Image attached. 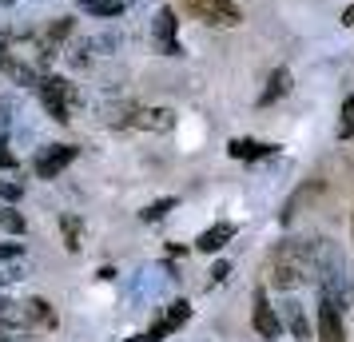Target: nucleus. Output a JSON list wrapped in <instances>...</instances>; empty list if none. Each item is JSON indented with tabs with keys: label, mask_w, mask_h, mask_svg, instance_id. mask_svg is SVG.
Returning a JSON list of instances; mask_svg holds the SVG:
<instances>
[{
	"label": "nucleus",
	"mask_w": 354,
	"mask_h": 342,
	"mask_svg": "<svg viewBox=\"0 0 354 342\" xmlns=\"http://www.w3.org/2000/svg\"><path fill=\"white\" fill-rule=\"evenodd\" d=\"M235 235V223H227V219H219V223H211L199 239H195V251H203V255H215V251H223L227 239Z\"/></svg>",
	"instance_id": "12"
},
{
	"label": "nucleus",
	"mask_w": 354,
	"mask_h": 342,
	"mask_svg": "<svg viewBox=\"0 0 354 342\" xmlns=\"http://www.w3.org/2000/svg\"><path fill=\"white\" fill-rule=\"evenodd\" d=\"M128 342H147V339H144V334H136V339H128Z\"/></svg>",
	"instance_id": "32"
},
{
	"label": "nucleus",
	"mask_w": 354,
	"mask_h": 342,
	"mask_svg": "<svg viewBox=\"0 0 354 342\" xmlns=\"http://www.w3.org/2000/svg\"><path fill=\"white\" fill-rule=\"evenodd\" d=\"M251 326L259 330V339L263 342H279L283 339V319H279V310L267 303V294L255 291V307H251Z\"/></svg>",
	"instance_id": "5"
},
{
	"label": "nucleus",
	"mask_w": 354,
	"mask_h": 342,
	"mask_svg": "<svg viewBox=\"0 0 354 342\" xmlns=\"http://www.w3.org/2000/svg\"><path fill=\"white\" fill-rule=\"evenodd\" d=\"M17 278H24L20 267H0V283H4V287H8V283H17Z\"/></svg>",
	"instance_id": "27"
},
{
	"label": "nucleus",
	"mask_w": 354,
	"mask_h": 342,
	"mask_svg": "<svg viewBox=\"0 0 354 342\" xmlns=\"http://www.w3.org/2000/svg\"><path fill=\"white\" fill-rule=\"evenodd\" d=\"M60 235H64V247L68 251H80V239H84V223H80V215H60Z\"/></svg>",
	"instance_id": "16"
},
{
	"label": "nucleus",
	"mask_w": 354,
	"mask_h": 342,
	"mask_svg": "<svg viewBox=\"0 0 354 342\" xmlns=\"http://www.w3.org/2000/svg\"><path fill=\"white\" fill-rule=\"evenodd\" d=\"M0 326L4 330H32V314H28V303H17V298H0Z\"/></svg>",
	"instance_id": "10"
},
{
	"label": "nucleus",
	"mask_w": 354,
	"mask_h": 342,
	"mask_svg": "<svg viewBox=\"0 0 354 342\" xmlns=\"http://www.w3.org/2000/svg\"><path fill=\"white\" fill-rule=\"evenodd\" d=\"M131 128L171 131V128H176V112H171V108H136V115H131Z\"/></svg>",
	"instance_id": "9"
},
{
	"label": "nucleus",
	"mask_w": 354,
	"mask_h": 342,
	"mask_svg": "<svg viewBox=\"0 0 354 342\" xmlns=\"http://www.w3.org/2000/svg\"><path fill=\"white\" fill-rule=\"evenodd\" d=\"M92 56H96L92 40H76L72 52H68V64H72V68H88V64H92Z\"/></svg>",
	"instance_id": "21"
},
{
	"label": "nucleus",
	"mask_w": 354,
	"mask_h": 342,
	"mask_svg": "<svg viewBox=\"0 0 354 342\" xmlns=\"http://www.w3.org/2000/svg\"><path fill=\"white\" fill-rule=\"evenodd\" d=\"M179 20L171 8H160L156 17H151V48L160 52V56H183V44H179Z\"/></svg>",
	"instance_id": "3"
},
{
	"label": "nucleus",
	"mask_w": 354,
	"mask_h": 342,
	"mask_svg": "<svg viewBox=\"0 0 354 342\" xmlns=\"http://www.w3.org/2000/svg\"><path fill=\"white\" fill-rule=\"evenodd\" d=\"M36 96L44 104V112L56 120V124H68L72 120V104H76V88L60 76H40L36 80Z\"/></svg>",
	"instance_id": "1"
},
{
	"label": "nucleus",
	"mask_w": 354,
	"mask_h": 342,
	"mask_svg": "<svg viewBox=\"0 0 354 342\" xmlns=\"http://www.w3.org/2000/svg\"><path fill=\"white\" fill-rule=\"evenodd\" d=\"M80 8L88 12V17H104V20H112V17H120L128 4L124 0H80Z\"/></svg>",
	"instance_id": "17"
},
{
	"label": "nucleus",
	"mask_w": 354,
	"mask_h": 342,
	"mask_svg": "<svg viewBox=\"0 0 354 342\" xmlns=\"http://www.w3.org/2000/svg\"><path fill=\"white\" fill-rule=\"evenodd\" d=\"M187 319H192V303H187V298H176V303L167 307V314H163L160 323L147 330L144 339H147V342H163L167 334H176V330H179L183 323H187Z\"/></svg>",
	"instance_id": "7"
},
{
	"label": "nucleus",
	"mask_w": 354,
	"mask_h": 342,
	"mask_svg": "<svg viewBox=\"0 0 354 342\" xmlns=\"http://www.w3.org/2000/svg\"><path fill=\"white\" fill-rule=\"evenodd\" d=\"M342 24H346V28H354V4H351V8H342Z\"/></svg>",
	"instance_id": "30"
},
{
	"label": "nucleus",
	"mask_w": 354,
	"mask_h": 342,
	"mask_svg": "<svg viewBox=\"0 0 354 342\" xmlns=\"http://www.w3.org/2000/svg\"><path fill=\"white\" fill-rule=\"evenodd\" d=\"M338 140H354V96L342 99V115H338Z\"/></svg>",
	"instance_id": "22"
},
{
	"label": "nucleus",
	"mask_w": 354,
	"mask_h": 342,
	"mask_svg": "<svg viewBox=\"0 0 354 342\" xmlns=\"http://www.w3.org/2000/svg\"><path fill=\"white\" fill-rule=\"evenodd\" d=\"M4 64H8V52L0 48V72H4Z\"/></svg>",
	"instance_id": "31"
},
{
	"label": "nucleus",
	"mask_w": 354,
	"mask_h": 342,
	"mask_svg": "<svg viewBox=\"0 0 354 342\" xmlns=\"http://www.w3.org/2000/svg\"><path fill=\"white\" fill-rule=\"evenodd\" d=\"M131 115H136V104L128 99H112V104H100L96 120L108 124V128H131Z\"/></svg>",
	"instance_id": "13"
},
{
	"label": "nucleus",
	"mask_w": 354,
	"mask_h": 342,
	"mask_svg": "<svg viewBox=\"0 0 354 342\" xmlns=\"http://www.w3.org/2000/svg\"><path fill=\"white\" fill-rule=\"evenodd\" d=\"M80 151L72 144H44L40 151L32 155V171H36V180H56L60 171H64L68 163L76 160Z\"/></svg>",
	"instance_id": "2"
},
{
	"label": "nucleus",
	"mask_w": 354,
	"mask_h": 342,
	"mask_svg": "<svg viewBox=\"0 0 354 342\" xmlns=\"http://www.w3.org/2000/svg\"><path fill=\"white\" fill-rule=\"evenodd\" d=\"M351 227H354V219H351Z\"/></svg>",
	"instance_id": "35"
},
{
	"label": "nucleus",
	"mask_w": 354,
	"mask_h": 342,
	"mask_svg": "<svg viewBox=\"0 0 354 342\" xmlns=\"http://www.w3.org/2000/svg\"><path fill=\"white\" fill-rule=\"evenodd\" d=\"M36 4H52V0H36Z\"/></svg>",
	"instance_id": "34"
},
{
	"label": "nucleus",
	"mask_w": 354,
	"mask_h": 342,
	"mask_svg": "<svg viewBox=\"0 0 354 342\" xmlns=\"http://www.w3.org/2000/svg\"><path fill=\"white\" fill-rule=\"evenodd\" d=\"M319 334H322V342H346V330H342V310H335L326 298H319Z\"/></svg>",
	"instance_id": "11"
},
{
	"label": "nucleus",
	"mask_w": 354,
	"mask_h": 342,
	"mask_svg": "<svg viewBox=\"0 0 354 342\" xmlns=\"http://www.w3.org/2000/svg\"><path fill=\"white\" fill-rule=\"evenodd\" d=\"M28 314H32V330H36V326H52V323H56L48 298H28Z\"/></svg>",
	"instance_id": "20"
},
{
	"label": "nucleus",
	"mask_w": 354,
	"mask_h": 342,
	"mask_svg": "<svg viewBox=\"0 0 354 342\" xmlns=\"http://www.w3.org/2000/svg\"><path fill=\"white\" fill-rule=\"evenodd\" d=\"M0 231H8V235H24V215L12 211V207H4V211H0Z\"/></svg>",
	"instance_id": "23"
},
{
	"label": "nucleus",
	"mask_w": 354,
	"mask_h": 342,
	"mask_svg": "<svg viewBox=\"0 0 354 342\" xmlns=\"http://www.w3.org/2000/svg\"><path fill=\"white\" fill-rule=\"evenodd\" d=\"M92 48H96V52L124 48V32H100V36H92Z\"/></svg>",
	"instance_id": "24"
},
{
	"label": "nucleus",
	"mask_w": 354,
	"mask_h": 342,
	"mask_svg": "<svg viewBox=\"0 0 354 342\" xmlns=\"http://www.w3.org/2000/svg\"><path fill=\"white\" fill-rule=\"evenodd\" d=\"M4 76H8V80H17L20 88H36V80H40V76H36V68L17 64L12 56H8V64H4Z\"/></svg>",
	"instance_id": "18"
},
{
	"label": "nucleus",
	"mask_w": 354,
	"mask_h": 342,
	"mask_svg": "<svg viewBox=\"0 0 354 342\" xmlns=\"http://www.w3.org/2000/svg\"><path fill=\"white\" fill-rule=\"evenodd\" d=\"M20 255V243H0V259H17Z\"/></svg>",
	"instance_id": "29"
},
{
	"label": "nucleus",
	"mask_w": 354,
	"mask_h": 342,
	"mask_svg": "<svg viewBox=\"0 0 354 342\" xmlns=\"http://www.w3.org/2000/svg\"><path fill=\"white\" fill-rule=\"evenodd\" d=\"M235 160H263V155H271L274 151V144H259V140H231V147H227Z\"/></svg>",
	"instance_id": "15"
},
{
	"label": "nucleus",
	"mask_w": 354,
	"mask_h": 342,
	"mask_svg": "<svg viewBox=\"0 0 354 342\" xmlns=\"http://www.w3.org/2000/svg\"><path fill=\"white\" fill-rule=\"evenodd\" d=\"M176 207H179L176 196H163V199H156V203H147L144 211H140V219H144V223H156V219H163L167 211H176Z\"/></svg>",
	"instance_id": "19"
},
{
	"label": "nucleus",
	"mask_w": 354,
	"mask_h": 342,
	"mask_svg": "<svg viewBox=\"0 0 354 342\" xmlns=\"http://www.w3.org/2000/svg\"><path fill=\"white\" fill-rule=\"evenodd\" d=\"M0 342H17V339H8V334H0Z\"/></svg>",
	"instance_id": "33"
},
{
	"label": "nucleus",
	"mask_w": 354,
	"mask_h": 342,
	"mask_svg": "<svg viewBox=\"0 0 354 342\" xmlns=\"http://www.w3.org/2000/svg\"><path fill=\"white\" fill-rule=\"evenodd\" d=\"M20 196H24V187H20V183H12V180H0V199H4V203H17Z\"/></svg>",
	"instance_id": "25"
},
{
	"label": "nucleus",
	"mask_w": 354,
	"mask_h": 342,
	"mask_svg": "<svg viewBox=\"0 0 354 342\" xmlns=\"http://www.w3.org/2000/svg\"><path fill=\"white\" fill-rule=\"evenodd\" d=\"M227 275H231V263H215L211 267V283H223Z\"/></svg>",
	"instance_id": "28"
},
{
	"label": "nucleus",
	"mask_w": 354,
	"mask_h": 342,
	"mask_svg": "<svg viewBox=\"0 0 354 342\" xmlns=\"http://www.w3.org/2000/svg\"><path fill=\"white\" fill-rule=\"evenodd\" d=\"M12 163H17V155L8 151V140H0V171H8Z\"/></svg>",
	"instance_id": "26"
},
{
	"label": "nucleus",
	"mask_w": 354,
	"mask_h": 342,
	"mask_svg": "<svg viewBox=\"0 0 354 342\" xmlns=\"http://www.w3.org/2000/svg\"><path fill=\"white\" fill-rule=\"evenodd\" d=\"M290 68H274L271 72V80H267V88L259 92V108H271V104H279V99L290 92Z\"/></svg>",
	"instance_id": "14"
},
{
	"label": "nucleus",
	"mask_w": 354,
	"mask_h": 342,
	"mask_svg": "<svg viewBox=\"0 0 354 342\" xmlns=\"http://www.w3.org/2000/svg\"><path fill=\"white\" fill-rule=\"evenodd\" d=\"M187 8L195 12V20H203L211 28H235V24H243L239 8L231 0H187Z\"/></svg>",
	"instance_id": "4"
},
{
	"label": "nucleus",
	"mask_w": 354,
	"mask_h": 342,
	"mask_svg": "<svg viewBox=\"0 0 354 342\" xmlns=\"http://www.w3.org/2000/svg\"><path fill=\"white\" fill-rule=\"evenodd\" d=\"M306 283V275H303V267H299V263L295 259H287V255H279V251H274V263H271V287L274 291H299V287H303Z\"/></svg>",
	"instance_id": "6"
},
{
	"label": "nucleus",
	"mask_w": 354,
	"mask_h": 342,
	"mask_svg": "<svg viewBox=\"0 0 354 342\" xmlns=\"http://www.w3.org/2000/svg\"><path fill=\"white\" fill-rule=\"evenodd\" d=\"M283 330H290V339L295 342H310V319H306V310L299 298H290L287 294V303H283Z\"/></svg>",
	"instance_id": "8"
}]
</instances>
